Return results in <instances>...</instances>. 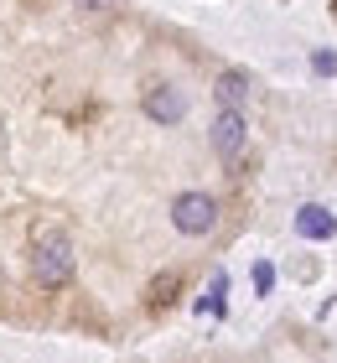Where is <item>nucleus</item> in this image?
<instances>
[{"label": "nucleus", "instance_id": "423d86ee", "mask_svg": "<svg viewBox=\"0 0 337 363\" xmlns=\"http://www.w3.org/2000/svg\"><path fill=\"white\" fill-rule=\"evenodd\" d=\"M218 104L223 109H239L244 99H249V73H239V68H228V73H218Z\"/></svg>", "mask_w": 337, "mask_h": 363}, {"label": "nucleus", "instance_id": "f257e3e1", "mask_svg": "<svg viewBox=\"0 0 337 363\" xmlns=\"http://www.w3.org/2000/svg\"><path fill=\"white\" fill-rule=\"evenodd\" d=\"M31 275L47 291L67 286V275H73V244L62 234H37V244H31Z\"/></svg>", "mask_w": 337, "mask_h": 363}, {"label": "nucleus", "instance_id": "20e7f679", "mask_svg": "<svg viewBox=\"0 0 337 363\" xmlns=\"http://www.w3.org/2000/svg\"><path fill=\"white\" fill-rule=\"evenodd\" d=\"M145 114L156 125H177L182 114H187V99H182V89H172V84H156L145 94Z\"/></svg>", "mask_w": 337, "mask_h": 363}, {"label": "nucleus", "instance_id": "1a4fd4ad", "mask_svg": "<svg viewBox=\"0 0 337 363\" xmlns=\"http://www.w3.org/2000/svg\"><path fill=\"white\" fill-rule=\"evenodd\" d=\"M270 280H275V270H270V265H255V291H260V296L270 291Z\"/></svg>", "mask_w": 337, "mask_h": 363}, {"label": "nucleus", "instance_id": "9d476101", "mask_svg": "<svg viewBox=\"0 0 337 363\" xmlns=\"http://www.w3.org/2000/svg\"><path fill=\"white\" fill-rule=\"evenodd\" d=\"M78 6H89V11H104V6H109V0H78Z\"/></svg>", "mask_w": 337, "mask_h": 363}, {"label": "nucleus", "instance_id": "39448f33", "mask_svg": "<svg viewBox=\"0 0 337 363\" xmlns=\"http://www.w3.org/2000/svg\"><path fill=\"white\" fill-rule=\"evenodd\" d=\"M296 234H301V239H332V234H337V218H332L327 208L306 203V208L296 213Z\"/></svg>", "mask_w": 337, "mask_h": 363}, {"label": "nucleus", "instance_id": "6e6552de", "mask_svg": "<svg viewBox=\"0 0 337 363\" xmlns=\"http://www.w3.org/2000/svg\"><path fill=\"white\" fill-rule=\"evenodd\" d=\"M311 68H316V73H337V52H316Z\"/></svg>", "mask_w": 337, "mask_h": 363}, {"label": "nucleus", "instance_id": "f03ea898", "mask_svg": "<svg viewBox=\"0 0 337 363\" xmlns=\"http://www.w3.org/2000/svg\"><path fill=\"white\" fill-rule=\"evenodd\" d=\"M172 223L182 228V234L202 239V234H213V228H218V203L208 192H182L172 203Z\"/></svg>", "mask_w": 337, "mask_h": 363}, {"label": "nucleus", "instance_id": "7ed1b4c3", "mask_svg": "<svg viewBox=\"0 0 337 363\" xmlns=\"http://www.w3.org/2000/svg\"><path fill=\"white\" fill-rule=\"evenodd\" d=\"M213 151L223 156V161H233V156L244 151V114L239 109H223L213 120Z\"/></svg>", "mask_w": 337, "mask_h": 363}, {"label": "nucleus", "instance_id": "0eeeda50", "mask_svg": "<svg viewBox=\"0 0 337 363\" xmlns=\"http://www.w3.org/2000/svg\"><path fill=\"white\" fill-rule=\"evenodd\" d=\"M223 291H228V275H213V286H208V296H202V311H223Z\"/></svg>", "mask_w": 337, "mask_h": 363}]
</instances>
